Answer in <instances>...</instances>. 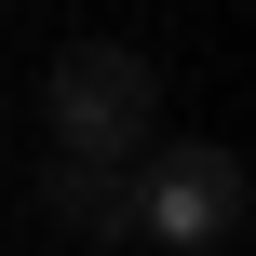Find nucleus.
Instances as JSON below:
<instances>
[{
    "label": "nucleus",
    "instance_id": "obj_3",
    "mask_svg": "<svg viewBox=\"0 0 256 256\" xmlns=\"http://www.w3.org/2000/svg\"><path fill=\"white\" fill-rule=\"evenodd\" d=\"M40 216L68 243H135V176H94V162H40Z\"/></svg>",
    "mask_w": 256,
    "mask_h": 256
},
{
    "label": "nucleus",
    "instance_id": "obj_2",
    "mask_svg": "<svg viewBox=\"0 0 256 256\" xmlns=\"http://www.w3.org/2000/svg\"><path fill=\"white\" fill-rule=\"evenodd\" d=\"M243 202H256V176H243V148H216V135H176V148L135 162V230L176 243V256H230Z\"/></svg>",
    "mask_w": 256,
    "mask_h": 256
},
{
    "label": "nucleus",
    "instance_id": "obj_1",
    "mask_svg": "<svg viewBox=\"0 0 256 256\" xmlns=\"http://www.w3.org/2000/svg\"><path fill=\"white\" fill-rule=\"evenodd\" d=\"M40 108H54V162H94V176H135L162 148V68L135 40H68Z\"/></svg>",
    "mask_w": 256,
    "mask_h": 256
}]
</instances>
